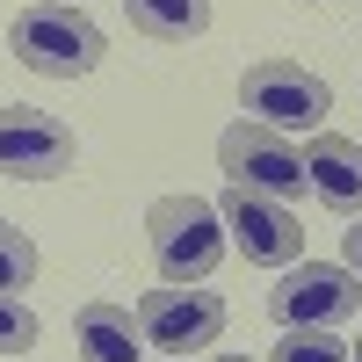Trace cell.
<instances>
[{
    "label": "cell",
    "mask_w": 362,
    "mask_h": 362,
    "mask_svg": "<svg viewBox=\"0 0 362 362\" xmlns=\"http://www.w3.org/2000/svg\"><path fill=\"white\" fill-rule=\"evenodd\" d=\"M239 109H247L254 124L297 138V131H319L326 116H334V87L319 73H305L297 58H254V66L239 73Z\"/></svg>",
    "instance_id": "cell-3"
},
{
    "label": "cell",
    "mask_w": 362,
    "mask_h": 362,
    "mask_svg": "<svg viewBox=\"0 0 362 362\" xmlns=\"http://www.w3.org/2000/svg\"><path fill=\"white\" fill-rule=\"evenodd\" d=\"M145 232H153V268L167 283H210L225 247H232L225 210L210 196H160L145 210Z\"/></svg>",
    "instance_id": "cell-1"
},
{
    "label": "cell",
    "mask_w": 362,
    "mask_h": 362,
    "mask_svg": "<svg viewBox=\"0 0 362 362\" xmlns=\"http://www.w3.org/2000/svg\"><path fill=\"white\" fill-rule=\"evenodd\" d=\"M29 283H37V247H29V232L22 225H8V218H0V290H29Z\"/></svg>",
    "instance_id": "cell-13"
},
{
    "label": "cell",
    "mask_w": 362,
    "mask_h": 362,
    "mask_svg": "<svg viewBox=\"0 0 362 362\" xmlns=\"http://www.w3.org/2000/svg\"><path fill=\"white\" fill-rule=\"evenodd\" d=\"M225 232L232 247L247 254L254 268H290L305 261V218H297V203H276V196H254V189H232L225 181Z\"/></svg>",
    "instance_id": "cell-7"
},
{
    "label": "cell",
    "mask_w": 362,
    "mask_h": 362,
    "mask_svg": "<svg viewBox=\"0 0 362 362\" xmlns=\"http://www.w3.org/2000/svg\"><path fill=\"white\" fill-rule=\"evenodd\" d=\"M355 362H362V341H355Z\"/></svg>",
    "instance_id": "cell-17"
},
{
    "label": "cell",
    "mask_w": 362,
    "mask_h": 362,
    "mask_svg": "<svg viewBox=\"0 0 362 362\" xmlns=\"http://www.w3.org/2000/svg\"><path fill=\"white\" fill-rule=\"evenodd\" d=\"M124 15L153 44H196L210 29V0H124Z\"/></svg>",
    "instance_id": "cell-11"
},
{
    "label": "cell",
    "mask_w": 362,
    "mask_h": 362,
    "mask_svg": "<svg viewBox=\"0 0 362 362\" xmlns=\"http://www.w3.org/2000/svg\"><path fill=\"white\" fill-rule=\"evenodd\" d=\"M138 334L145 348H160V355H196L225 334V297L218 290H203V283H167V290H145V305H138Z\"/></svg>",
    "instance_id": "cell-6"
},
{
    "label": "cell",
    "mask_w": 362,
    "mask_h": 362,
    "mask_svg": "<svg viewBox=\"0 0 362 362\" xmlns=\"http://www.w3.org/2000/svg\"><path fill=\"white\" fill-rule=\"evenodd\" d=\"M73 341L87 362H145V334L131 305H109V297H87L73 312Z\"/></svg>",
    "instance_id": "cell-10"
},
{
    "label": "cell",
    "mask_w": 362,
    "mask_h": 362,
    "mask_svg": "<svg viewBox=\"0 0 362 362\" xmlns=\"http://www.w3.org/2000/svg\"><path fill=\"white\" fill-rule=\"evenodd\" d=\"M80 160V138L73 124H58L51 109H0V174L8 181H58V174H73Z\"/></svg>",
    "instance_id": "cell-8"
},
{
    "label": "cell",
    "mask_w": 362,
    "mask_h": 362,
    "mask_svg": "<svg viewBox=\"0 0 362 362\" xmlns=\"http://www.w3.org/2000/svg\"><path fill=\"white\" fill-rule=\"evenodd\" d=\"M181 362H189V355H181Z\"/></svg>",
    "instance_id": "cell-19"
},
{
    "label": "cell",
    "mask_w": 362,
    "mask_h": 362,
    "mask_svg": "<svg viewBox=\"0 0 362 362\" xmlns=\"http://www.w3.org/2000/svg\"><path fill=\"white\" fill-rule=\"evenodd\" d=\"M362 312V276L348 261H290L268 290V319L283 326H348Z\"/></svg>",
    "instance_id": "cell-5"
},
{
    "label": "cell",
    "mask_w": 362,
    "mask_h": 362,
    "mask_svg": "<svg viewBox=\"0 0 362 362\" xmlns=\"http://www.w3.org/2000/svg\"><path fill=\"white\" fill-rule=\"evenodd\" d=\"M29 348H37V312L0 290V355H29Z\"/></svg>",
    "instance_id": "cell-14"
},
{
    "label": "cell",
    "mask_w": 362,
    "mask_h": 362,
    "mask_svg": "<svg viewBox=\"0 0 362 362\" xmlns=\"http://www.w3.org/2000/svg\"><path fill=\"white\" fill-rule=\"evenodd\" d=\"M268 362H355V348L334 341V326H283Z\"/></svg>",
    "instance_id": "cell-12"
},
{
    "label": "cell",
    "mask_w": 362,
    "mask_h": 362,
    "mask_svg": "<svg viewBox=\"0 0 362 362\" xmlns=\"http://www.w3.org/2000/svg\"><path fill=\"white\" fill-rule=\"evenodd\" d=\"M8 51L22 58L29 73H44V80H80V73L102 66L109 37H102V29L87 22L80 8H66V0H44V8H22V15L8 22Z\"/></svg>",
    "instance_id": "cell-2"
},
{
    "label": "cell",
    "mask_w": 362,
    "mask_h": 362,
    "mask_svg": "<svg viewBox=\"0 0 362 362\" xmlns=\"http://www.w3.org/2000/svg\"><path fill=\"white\" fill-rule=\"evenodd\" d=\"M218 362H247V355H218Z\"/></svg>",
    "instance_id": "cell-16"
},
{
    "label": "cell",
    "mask_w": 362,
    "mask_h": 362,
    "mask_svg": "<svg viewBox=\"0 0 362 362\" xmlns=\"http://www.w3.org/2000/svg\"><path fill=\"white\" fill-rule=\"evenodd\" d=\"M218 167L232 189H254V196H276V203H297L312 189L305 181V153H297V138L254 124V116H239V124L218 138Z\"/></svg>",
    "instance_id": "cell-4"
},
{
    "label": "cell",
    "mask_w": 362,
    "mask_h": 362,
    "mask_svg": "<svg viewBox=\"0 0 362 362\" xmlns=\"http://www.w3.org/2000/svg\"><path fill=\"white\" fill-rule=\"evenodd\" d=\"M66 8H73V0H66Z\"/></svg>",
    "instance_id": "cell-18"
},
{
    "label": "cell",
    "mask_w": 362,
    "mask_h": 362,
    "mask_svg": "<svg viewBox=\"0 0 362 362\" xmlns=\"http://www.w3.org/2000/svg\"><path fill=\"white\" fill-rule=\"evenodd\" d=\"M305 181L334 218H362V145L341 131H312L305 145Z\"/></svg>",
    "instance_id": "cell-9"
},
{
    "label": "cell",
    "mask_w": 362,
    "mask_h": 362,
    "mask_svg": "<svg viewBox=\"0 0 362 362\" xmlns=\"http://www.w3.org/2000/svg\"><path fill=\"white\" fill-rule=\"evenodd\" d=\"M341 261L362 276V218H348V232H341Z\"/></svg>",
    "instance_id": "cell-15"
}]
</instances>
